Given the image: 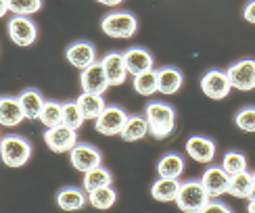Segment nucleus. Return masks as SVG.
<instances>
[{"instance_id": "14", "label": "nucleus", "mask_w": 255, "mask_h": 213, "mask_svg": "<svg viewBox=\"0 0 255 213\" xmlns=\"http://www.w3.org/2000/svg\"><path fill=\"white\" fill-rule=\"evenodd\" d=\"M186 153L197 163H211L216 159V144L205 136H190L186 140Z\"/></svg>"}, {"instance_id": "15", "label": "nucleus", "mask_w": 255, "mask_h": 213, "mask_svg": "<svg viewBox=\"0 0 255 213\" xmlns=\"http://www.w3.org/2000/svg\"><path fill=\"white\" fill-rule=\"evenodd\" d=\"M124 61H126V67H128V73L132 76H138V73H144L148 69H153L155 61L151 57V52L140 48V46H132L124 52Z\"/></svg>"}, {"instance_id": "21", "label": "nucleus", "mask_w": 255, "mask_h": 213, "mask_svg": "<svg viewBox=\"0 0 255 213\" xmlns=\"http://www.w3.org/2000/svg\"><path fill=\"white\" fill-rule=\"evenodd\" d=\"M182 73L176 67H161L157 71V90L161 94H176L182 88Z\"/></svg>"}, {"instance_id": "33", "label": "nucleus", "mask_w": 255, "mask_h": 213, "mask_svg": "<svg viewBox=\"0 0 255 213\" xmlns=\"http://www.w3.org/2000/svg\"><path fill=\"white\" fill-rule=\"evenodd\" d=\"M235 123L241 132L255 134V106H245L235 115Z\"/></svg>"}, {"instance_id": "12", "label": "nucleus", "mask_w": 255, "mask_h": 213, "mask_svg": "<svg viewBox=\"0 0 255 213\" xmlns=\"http://www.w3.org/2000/svg\"><path fill=\"white\" fill-rule=\"evenodd\" d=\"M201 184L205 186L207 195L211 199H218L222 195H228V184H230V176L224 172V167H207V172L201 176Z\"/></svg>"}, {"instance_id": "6", "label": "nucleus", "mask_w": 255, "mask_h": 213, "mask_svg": "<svg viewBox=\"0 0 255 213\" xmlns=\"http://www.w3.org/2000/svg\"><path fill=\"white\" fill-rule=\"evenodd\" d=\"M226 76L232 84V88H237L241 92L255 90V61L243 59V61L232 63L226 71Z\"/></svg>"}, {"instance_id": "2", "label": "nucleus", "mask_w": 255, "mask_h": 213, "mask_svg": "<svg viewBox=\"0 0 255 213\" xmlns=\"http://www.w3.org/2000/svg\"><path fill=\"white\" fill-rule=\"evenodd\" d=\"M211 201L207 195L205 186L201 184V180H190V182H182L176 197V205L180 211H188V213H203L205 205Z\"/></svg>"}, {"instance_id": "32", "label": "nucleus", "mask_w": 255, "mask_h": 213, "mask_svg": "<svg viewBox=\"0 0 255 213\" xmlns=\"http://www.w3.org/2000/svg\"><path fill=\"white\" fill-rule=\"evenodd\" d=\"M8 2V10L13 15H34L42 8V0H6Z\"/></svg>"}, {"instance_id": "38", "label": "nucleus", "mask_w": 255, "mask_h": 213, "mask_svg": "<svg viewBox=\"0 0 255 213\" xmlns=\"http://www.w3.org/2000/svg\"><path fill=\"white\" fill-rule=\"evenodd\" d=\"M247 211L249 213H255V197H249L247 199Z\"/></svg>"}, {"instance_id": "22", "label": "nucleus", "mask_w": 255, "mask_h": 213, "mask_svg": "<svg viewBox=\"0 0 255 213\" xmlns=\"http://www.w3.org/2000/svg\"><path fill=\"white\" fill-rule=\"evenodd\" d=\"M78 106H80V111L84 113V117L86 119H97V117L103 113V109L107 105H105L103 101V94H94V92H82L80 97L76 99Z\"/></svg>"}, {"instance_id": "16", "label": "nucleus", "mask_w": 255, "mask_h": 213, "mask_svg": "<svg viewBox=\"0 0 255 213\" xmlns=\"http://www.w3.org/2000/svg\"><path fill=\"white\" fill-rule=\"evenodd\" d=\"M65 59L73 67H78L82 71L97 61V50H94V46L88 44V42H76V44H71L65 50Z\"/></svg>"}, {"instance_id": "11", "label": "nucleus", "mask_w": 255, "mask_h": 213, "mask_svg": "<svg viewBox=\"0 0 255 213\" xmlns=\"http://www.w3.org/2000/svg\"><path fill=\"white\" fill-rule=\"evenodd\" d=\"M80 86H82V92H94V94H105L107 88H111L109 82H107V76H105V69L101 65V61H94L92 65H88L86 69H82Z\"/></svg>"}, {"instance_id": "3", "label": "nucleus", "mask_w": 255, "mask_h": 213, "mask_svg": "<svg viewBox=\"0 0 255 213\" xmlns=\"http://www.w3.org/2000/svg\"><path fill=\"white\" fill-rule=\"evenodd\" d=\"M31 157V144L21 136L0 138V159L6 167H23Z\"/></svg>"}, {"instance_id": "28", "label": "nucleus", "mask_w": 255, "mask_h": 213, "mask_svg": "<svg viewBox=\"0 0 255 213\" xmlns=\"http://www.w3.org/2000/svg\"><path fill=\"white\" fill-rule=\"evenodd\" d=\"M132 86L140 97H151V94L157 92V71L148 69L144 73H138V76H134Z\"/></svg>"}, {"instance_id": "30", "label": "nucleus", "mask_w": 255, "mask_h": 213, "mask_svg": "<svg viewBox=\"0 0 255 213\" xmlns=\"http://www.w3.org/2000/svg\"><path fill=\"white\" fill-rule=\"evenodd\" d=\"M84 121H86V117H84V113L80 111L76 101L63 103V123L73 127V130H80Z\"/></svg>"}, {"instance_id": "37", "label": "nucleus", "mask_w": 255, "mask_h": 213, "mask_svg": "<svg viewBox=\"0 0 255 213\" xmlns=\"http://www.w3.org/2000/svg\"><path fill=\"white\" fill-rule=\"evenodd\" d=\"M6 13H10V10H8V2H6V0H0V19H2Z\"/></svg>"}, {"instance_id": "17", "label": "nucleus", "mask_w": 255, "mask_h": 213, "mask_svg": "<svg viewBox=\"0 0 255 213\" xmlns=\"http://www.w3.org/2000/svg\"><path fill=\"white\" fill-rule=\"evenodd\" d=\"M23 119H25V115H23V109H21L19 99L0 97V125L17 127Z\"/></svg>"}, {"instance_id": "7", "label": "nucleus", "mask_w": 255, "mask_h": 213, "mask_svg": "<svg viewBox=\"0 0 255 213\" xmlns=\"http://www.w3.org/2000/svg\"><path fill=\"white\" fill-rule=\"evenodd\" d=\"M8 38L17 46H31L38 38L36 23L25 15H13L8 19Z\"/></svg>"}, {"instance_id": "26", "label": "nucleus", "mask_w": 255, "mask_h": 213, "mask_svg": "<svg viewBox=\"0 0 255 213\" xmlns=\"http://www.w3.org/2000/svg\"><path fill=\"white\" fill-rule=\"evenodd\" d=\"M111 182H113V178H111V174L103 165L86 172V174H84V180H82L84 190H86V193H90V190H97V188H103V186H111Z\"/></svg>"}, {"instance_id": "8", "label": "nucleus", "mask_w": 255, "mask_h": 213, "mask_svg": "<svg viewBox=\"0 0 255 213\" xmlns=\"http://www.w3.org/2000/svg\"><path fill=\"white\" fill-rule=\"evenodd\" d=\"M128 121V113L120 106H105L103 113L94 119V127L103 136H120Z\"/></svg>"}, {"instance_id": "13", "label": "nucleus", "mask_w": 255, "mask_h": 213, "mask_svg": "<svg viewBox=\"0 0 255 213\" xmlns=\"http://www.w3.org/2000/svg\"><path fill=\"white\" fill-rule=\"evenodd\" d=\"M101 65L105 69V76H107L109 86H122L128 78V67H126V61L122 52H107L103 57Z\"/></svg>"}, {"instance_id": "5", "label": "nucleus", "mask_w": 255, "mask_h": 213, "mask_svg": "<svg viewBox=\"0 0 255 213\" xmlns=\"http://www.w3.org/2000/svg\"><path fill=\"white\" fill-rule=\"evenodd\" d=\"M44 142L50 151H55V153H69L71 148L78 144V130H73V127H69L65 123H59L55 127H46Z\"/></svg>"}, {"instance_id": "36", "label": "nucleus", "mask_w": 255, "mask_h": 213, "mask_svg": "<svg viewBox=\"0 0 255 213\" xmlns=\"http://www.w3.org/2000/svg\"><path fill=\"white\" fill-rule=\"evenodd\" d=\"M99 4H105V6H118V4H122L124 0H97Z\"/></svg>"}, {"instance_id": "9", "label": "nucleus", "mask_w": 255, "mask_h": 213, "mask_svg": "<svg viewBox=\"0 0 255 213\" xmlns=\"http://www.w3.org/2000/svg\"><path fill=\"white\" fill-rule=\"evenodd\" d=\"M201 90L207 99L211 101H222L226 99L230 90H232V84L226 76V71H218V69H211L207 71L203 78H201Z\"/></svg>"}, {"instance_id": "18", "label": "nucleus", "mask_w": 255, "mask_h": 213, "mask_svg": "<svg viewBox=\"0 0 255 213\" xmlns=\"http://www.w3.org/2000/svg\"><path fill=\"white\" fill-rule=\"evenodd\" d=\"M88 203V193L86 190H80L76 186H67L63 188L57 195V205L63 211H80Z\"/></svg>"}, {"instance_id": "10", "label": "nucleus", "mask_w": 255, "mask_h": 213, "mask_svg": "<svg viewBox=\"0 0 255 213\" xmlns=\"http://www.w3.org/2000/svg\"><path fill=\"white\" fill-rule=\"evenodd\" d=\"M69 161H71L73 169L86 174V172H90V169L99 167L103 163V155H101L99 148H94L90 144H76L69 151Z\"/></svg>"}, {"instance_id": "24", "label": "nucleus", "mask_w": 255, "mask_h": 213, "mask_svg": "<svg viewBox=\"0 0 255 213\" xmlns=\"http://www.w3.org/2000/svg\"><path fill=\"white\" fill-rule=\"evenodd\" d=\"M184 174V159L176 153H167L159 159L157 163V176L161 178H180Z\"/></svg>"}, {"instance_id": "27", "label": "nucleus", "mask_w": 255, "mask_h": 213, "mask_svg": "<svg viewBox=\"0 0 255 213\" xmlns=\"http://www.w3.org/2000/svg\"><path fill=\"white\" fill-rule=\"evenodd\" d=\"M118 201V193L111 188V186H103V188H97V190H90L88 193V203L94 207V209H111Z\"/></svg>"}, {"instance_id": "1", "label": "nucleus", "mask_w": 255, "mask_h": 213, "mask_svg": "<svg viewBox=\"0 0 255 213\" xmlns=\"http://www.w3.org/2000/svg\"><path fill=\"white\" fill-rule=\"evenodd\" d=\"M144 117L148 123V134L157 140L161 138H167L169 134L174 132L176 125V111L174 106H169L167 103H148L144 109Z\"/></svg>"}, {"instance_id": "19", "label": "nucleus", "mask_w": 255, "mask_h": 213, "mask_svg": "<svg viewBox=\"0 0 255 213\" xmlns=\"http://www.w3.org/2000/svg\"><path fill=\"white\" fill-rule=\"evenodd\" d=\"M182 186L178 178H161L151 186V197L155 201H161V203H176V197H178V190Z\"/></svg>"}, {"instance_id": "4", "label": "nucleus", "mask_w": 255, "mask_h": 213, "mask_svg": "<svg viewBox=\"0 0 255 213\" xmlns=\"http://www.w3.org/2000/svg\"><path fill=\"white\" fill-rule=\"evenodd\" d=\"M101 29L109 38L115 40H128L136 34L138 29V19L132 13H109L101 21Z\"/></svg>"}, {"instance_id": "29", "label": "nucleus", "mask_w": 255, "mask_h": 213, "mask_svg": "<svg viewBox=\"0 0 255 213\" xmlns=\"http://www.w3.org/2000/svg\"><path fill=\"white\" fill-rule=\"evenodd\" d=\"M40 121H42V125H46V127H55V125L63 123V105L55 103V101L44 103L42 113H40Z\"/></svg>"}, {"instance_id": "39", "label": "nucleus", "mask_w": 255, "mask_h": 213, "mask_svg": "<svg viewBox=\"0 0 255 213\" xmlns=\"http://www.w3.org/2000/svg\"><path fill=\"white\" fill-rule=\"evenodd\" d=\"M253 178H251V197H255V172H251Z\"/></svg>"}, {"instance_id": "23", "label": "nucleus", "mask_w": 255, "mask_h": 213, "mask_svg": "<svg viewBox=\"0 0 255 213\" xmlns=\"http://www.w3.org/2000/svg\"><path fill=\"white\" fill-rule=\"evenodd\" d=\"M148 134V123L144 115H128V121L122 130V140L126 142H136L142 140V138Z\"/></svg>"}, {"instance_id": "20", "label": "nucleus", "mask_w": 255, "mask_h": 213, "mask_svg": "<svg viewBox=\"0 0 255 213\" xmlns=\"http://www.w3.org/2000/svg\"><path fill=\"white\" fill-rule=\"evenodd\" d=\"M19 103H21V109H23V115H25V119L29 121H36L40 119V113H42V106H44V99H42V94L34 88H29V90H23L19 94Z\"/></svg>"}, {"instance_id": "25", "label": "nucleus", "mask_w": 255, "mask_h": 213, "mask_svg": "<svg viewBox=\"0 0 255 213\" xmlns=\"http://www.w3.org/2000/svg\"><path fill=\"white\" fill-rule=\"evenodd\" d=\"M251 178L253 174L251 172H241V174H235L230 176V184H228V195H232L235 199H249L251 197Z\"/></svg>"}, {"instance_id": "31", "label": "nucleus", "mask_w": 255, "mask_h": 213, "mask_svg": "<svg viewBox=\"0 0 255 213\" xmlns=\"http://www.w3.org/2000/svg\"><path fill=\"white\" fill-rule=\"evenodd\" d=\"M222 167L228 176H235V174H241L247 169V159L243 153H237V151H228L222 159Z\"/></svg>"}, {"instance_id": "34", "label": "nucleus", "mask_w": 255, "mask_h": 213, "mask_svg": "<svg viewBox=\"0 0 255 213\" xmlns=\"http://www.w3.org/2000/svg\"><path fill=\"white\" fill-rule=\"evenodd\" d=\"M243 19H245L247 23L255 25V0H249L245 4V8H243Z\"/></svg>"}, {"instance_id": "35", "label": "nucleus", "mask_w": 255, "mask_h": 213, "mask_svg": "<svg viewBox=\"0 0 255 213\" xmlns=\"http://www.w3.org/2000/svg\"><path fill=\"white\" fill-rule=\"evenodd\" d=\"M203 211H224V213H228L230 209L226 207V205H222V203H218V201H209V203L205 205V209Z\"/></svg>"}]
</instances>
